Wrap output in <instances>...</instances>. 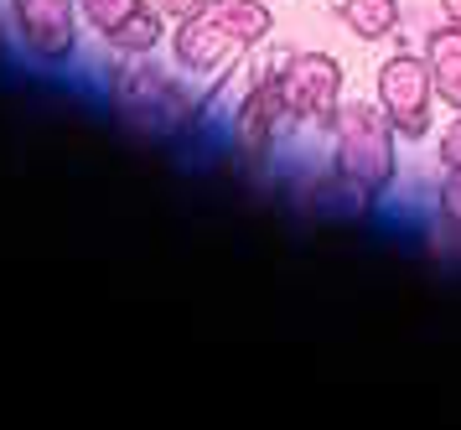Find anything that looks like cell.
Listing matches in <instances>:
<instances>
[{
    "label": "cell",
    "instance_id": "obj_3",
    "mask_svg": "<svg viewBox=\"0 0 461 430\" xmlns=\"http://www.w3.org/2000/svg\"><path fill=\"white\" fill-rule=\"evenodd\" d=\"M374 104L384 109V120L394 124L399 141H425L436 130V83H430V68L415 52H394V58L378 62L374 78Z\"/></svg>",
    "mask_w": 461,
    "mask_h": 430
},
{
    "label": "cell",
    "instance_id": "obj_2",
    "mask_svg": "<svg viewBox=\"0 0 461 430\" xmlns=\"http://www.w3.org/2000/svg\"><path fill=\"white\" fill-rule=\"evenodd\" d=\"M332 171L363 203H378L399 177V135L374 99H342L332 109Z\"/></svg>",
    "mask_w": 461,
    "mask_h": 430
},
{
    "label": "cell",
    "instance_id": "obj_12",
    "mask_svg": "<svg viewBox=\"0 0 461 430\" xmlns=\"http://www.w3.org/2000/svg\"><path fill=\"white\" fill-rule=\"evenodd\" d=\"M436 213L446 228H461V171H446V182L436 187Z\"/></svg>",
    "mask_w": 461,
    "mask_h": 430
},
{
    "label": "cell",
    "instance_id": "obj_7",
    "mask_svg": "<svg viewBox=\"0 0 461 430\" xmlns=\"http://www.w3.org/2000/svg\"><path fill=\"white\" fill-rule=\"evenodd\" d=\"M285 130V109L275 99V83L270 73L259 83H249V94L239 99V114H233V145L244 151V161H265Z\"/></svg>",
    "mask_w": 461,
    "mask_h": 430
},
{
    "label": "cell",
    "instance_id": "obj_13",
    "mask_svg": "<svg viewBox=\"0 0 461 430\" xmlns=\"http://www.w3.org/2000/svg\"><path fill=\"white\" fill-rule=\"evenodd\" d=\"M436 151H440V166L446 171H461V109H451V124L440 130Z\"/></svg>",
    "mask_w": 461,
    "mask_h": 430
},
{
    "label": "cell",
    "instance_id": "obj_1",
    "mask_svg": "<svg viewBox=\"0 0 461 430\" xmlns=\"http://www.w3.org/2000/svg\"><path fill=\"white\" fill-rule=\"evenodd\" d=\"M270 0H203L171 32V62L192 78H218L270 37Z\"/></svg>",
    "mask_w": 461,
    "mask_h": 430
},
{
    "label": "cell",
    "instance_id": "obj_14",
    "mask_svg": "<svg viewBox=\"0 0 461 430\" xmlns=\"http://www.w3.org/2000/svg\"><path fill=\"white\" fill-rule=\"evenodd\" d=\"M150 5H156V11H161V16H192V11H197V5H203V0H150Z\"/></svg>",
    "mask_w": 461,
    "mask_h": 430
},
{
    "label": "cell",
    "instance_id": "obj_4",
    "mask_svg": "<svg viewBox=\"0 0 461 430\" xmlns=\"http://www.w3.org/2000/svg\"><path fill=\"white\" fill-rule=\"evenodd\" d=\"M275 99L285 109V124H327L332 109L342 104V62L332 52H291V58L270 68Z\"/></svg>",
    "mask_w": 461,
    "mask_h": 430
},
{
    "label": "cell",
    "instance_id": "obj_9",
    "mask_svg": "<svg viewBox=\"0 0 461 430\" xmlns=\"http://www.w3.org/2000/svg\"><path fill=\"white\" fill-rule=\"evenodd\" d=\"M161 37H167V16H161L150 0H140V5H135V11L109 32V47H114L120 58H146V52L161 47Z\"/></svg>",
    "mask_w": 461,
    "mask_h": 430
},
{
    "label": "cell",
    "instance_id": "obj_11",
    "mask_svg": "<svg viewBox=\"0 0 461 430\" xmlns=\"http://www.w3.org/2000/svg\"><path fill=\"white\" fill-rule=\"evenodd\" d=\"M135 5H140V0H78V16H84L99 37H109V32H114Z\"/></svg>",
    "mask_w": 461,
    "mask_h": 430
},
{
    "label": "cell",
    "instance_id": "obj_10",
    "mask_svg": "<svg viewBox=\"0 0 461 430\" xmlns=\"http://www.w3.org/2000/svg\"><path fill=\"white\" fill-rule=\"evenodd\" d=\"M337 16L357 41H384L399 32L404 11H399V0H337Z\"/></svg>",
    "mask_w": 461,
    "mask_h": 430
},
{
    "label": "cell",
    "instance_id": "obj_5",
    "mask_svg": "<svg viewBox=\"0 0 461 430\" xmlns=\"http://www.w3.org/2000/svg\"><path fill=\"white\" fill-rule=\"evenodd\" d=\"M11 26L37 68H68L78 52V0H11Z\"/></svg>",
    "mask_w": 461,
    "mask_h": 430
},
{
    "label": "cell",
    "instance_id": "obj_8",
    "mask_svg": "<svg viewBox=\"0 0 461 430\" xmlns=\"http://www.w3.org/2000/svg\"><path fill=\"white\" fill-rule=\"evenodd\" d=\"M425 68H430V83H436V99L446 109H461V26H446L440 21L436 32L425 37Z\"/></svg>",
    "mask_w": 461,
    "mask_h": 430
},
{
    "label": "cell",
    "instance_id": "obj_15",
    "mask_svg": "<svg viewBox=\"0 0 461 430\" xmlns=\"http://www.w3.org/2000/svg\"><path fill=\"white\" fill-rule=\"evenodd\" d=\"M440 21L446 26H461V0H440Z\"/></svg>",
    "mask_w": 461,
    "mask_h": 430
},
{
    "label": "cell",
    "instance_id": "obj_16",
    "mask_svg": "<svg viewBox=\"0 0 461 430\" xmlns=\"http://www.w3.org/2000/svg\"><path fill=\"white\" fill-rule=\"evenodd\" d=\"M270 5H275V0H270Z\"/></svg>",
    "mask_w": 461,
    "mask_h": 430
},
{
    "label": "cell",
    "instance_id": "obj_6",
    "mask_svg": "<svg viewBox=\"0 0 461 430\" xmlns=\"http://www.w3.org/2000/svg\"><path fill=\"white\" fill-rule=\"evenodd\" d=\"M114 109L140 130H171L187 120V94L161 73V68H130L125 78L114 83Z\"/></svg>",
    "mask_w": 461,
    "mask_h": 430
}]
</instances>
